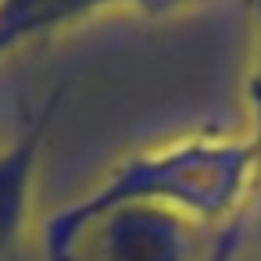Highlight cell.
Masks as SVG:
<instances>
[{"label":"cell","instance_id":"cell-5","mask_svg":"<svg viewBox=\"0 0 261 261\" xmlns=\"http://www.w3.org/2000/svg\"><path fill=\"white\" fill-rule=\"evenodd\" d=\"M250 8V54L243 72V108H247V140L257 161V193H261V0H247Z\"/></svg>","mask_w":261,"mask_h":261},{"label":"cell","instance_id":"cell-3","mask_svg":"<svg viewBox=\"0 0 261 261\" xmlns=\"http://www.w3.org/2000/svg\"><path fill=\"white\" fill-rule=\"evenodd\" d=\"M58 104L61 93L54 90L8 143H0V261H18L29 254L33 197Z\"/></svg>","mask_w":261,"mask_h":261},{"label":"cell","instance_id":"cell-6","mask_svg":"<svg viewBox=\"0 0 261 261\" xmlns=\"http://www.w3.org/2000/svg\"><path fill=\"white\" fill-rule=\"evenodd\" d=\"M247 232H250V211L236 215L232 222L218 225L207 240V250L200 261H240L243 254V243H247Z\"/></svg>","mask_w":261,"mask_h":261},{"label":"cell","instance_id":"cell-7","mask_svg":"<svg viewBox=\"0 0 261 261\" xmlns=\"http://www.w3.org/2000/svg\"><path fill=\"white\" fill-rule=\"evenodd\" d=\"M18 261H40V254H36V247H33V257H29V254H22Z\"/></svg>","mask_w":261,"mask_h":261},{"label":"cell","instance_id":"cell-2","mask_svg":"<svg viewBox=\"0 0 261 261\" xmlns=\"http://www.w3.org/2000/svg\"><path fill=\"white\" fill-rule=\"evenodd\" d=\"M207 240L182 215L118 207L90 218L50 261H200Z\"/></svg>","mask_w":261,"mask_h":261},{"label":"cell","instance_id":"cell-4","mask_svg":"<svg viewBox=\"0 0 261 261\" xmlns=\"http://www.w3.org/2000/svg\"><path fill=\"white\" fill-rule=\"evenodd\" d=\"M182 0H0V58L111 11H165Z\"/></svg>","mask_w":261,"mask_h":261},{"label":"cell","instance_id":"cell-1","mask_svg":"<svg viewBox=\"0 0 261 261\" xmlns=\"http://www.w3.org/2000/svg\"><path fill=\"white\" fill-rule=\"evenodd\" d=\"M254 200L257 161L247 133H190L115 161L90 190L40 222L33 247L40 261H50L90 218L118 207L172 211L211 232Z\"/></svg>","mask_w":261,"mask_h":261}]
</instances>
